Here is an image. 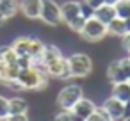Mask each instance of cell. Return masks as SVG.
<instances>
[{"mask_svg":"<svg viewBox=\"0 0 130 121\" xmlns=\"http://www.w3.org/2000/svg\"><path fill=\"white\" fill-rule=\"evenodd\" d=\"M107 36H109L107 25H105L103 22H100L98 18H94V16H91V18L86 20V25H84V29H82V32H80V38H82L84 41H89V43L102 41V39H105Z\"/></svg>","mask_w":130,"mask_h":121,"instance_id":"obj_3","label":"cell"},{"mask_svg":"<svg viewBox=\"0 0 130 121\" xmlns=\"http://www.w3.org/2000/svg\"><path fill=\"white\" fill-rule=\"evenodd\" d=\"M29 112V103L25 98H20V96H14L9 100V116L13 114H27Z\"/></svg>","mask_w":130,"mask_h":121,"instance_id":"obj_16","label":"cell"},{"mask_svg":"<svg viewBox=\"0 0 130 121\" xmlns=\"http://www.w3.org/2000/svg\"><path fill=\"white\" fill-rule=\"evenodd\" d=\"M18 4H20L22 14L25 18H29V20H39L43 0H18Z\"/></svg>","mask_w":130,"mask_h":121,"instance_id":"obj_10","label":"cell"},{"mask_svg":"<svg viewBox=\"0 0 130 121\" xmlns=\"http://www.w3.org/2000/svg\"><path fill=\"white\" fill-rule=\"evenodd\" d=\"M18 11H20L18 0H4V2H0V14L7 20H11Z\"/></svg>","mask_w":130,"mask_h":121,"instance_id":"obj_17","label":"cell"},{"mask_svg":"<svg viewBox=\"0 0 130 121\" xmlns=\"http://www.w3.org/2000/svg\"><path fill=\"white\" fill-rule=\"evenodd\" d=\"M52 121H71V112L70 110H61L59 114L54 116Z\"/></svg>","mask_w":130,"mask_h":121,"instance_id":"obj_25","label":"cell"},{"mask_svg":"<svg viewBox=\"0 0 130 121\" xmlns=\"http://www.w3.org/2000/svg\"><path fill=\"white\" fill-rule=\"evenodd\" d=\"M7 121H29V116L27 114H13V116H7Z\"/></svg>","mask_w":130,"mask_h":121,"instance_id":"obj_28","label":"cell"},{"mask_svg":"<svg viewBox=\"0 0 130 121\" xmlns=\"http://www.w3.org/2000/svg\"><path fill=\"white\" fill-rule=\"evenodd\" d=\"M9 116V98L0 94V119H6Z\"/></svg>","mask_w":130,"mask_h":121,"instance_id":"obj_23","label":"cell"},{"mask_svg":"<svg viewBox=\"0 0 130 121\" xmlns=\"http://www.w3.org/2000/svg\"><path fill=\"white\" fill-rule=\"evenodd\" d=\"M94 110H96V105H94V101L93 100H89V98H80L77 103H75V107L71 109V112L73 114H77V116H80L82 119H87L91 114H94Z\"/></svg>","mask_w":130,"mask_h":121,"instance_id":"obj_11","label":"cell"},{"mask_svg":"<svg viewBox=\"0 0 130 121\" xmlns=\"http://www.w3.org/2000/svg\"><path fill=\"white\" fill-rule=\"evenodd\" d=\"M86 20H87V18H84V16L80 14V16H77L75 20H71V22L68 23V27H70L73 32L80 34V32H82V29H84V25H86Z\"/></svg>","mask_w":130,"mask_h":121,"instance_id":"obj_22","label":"cell"},{"mask_svg":"<svg viewBox=\"0 0 130 121\" xmlns=\"http://www.w3.org/2000/svg\"><path fill=\"white\" fill-rule=\"evenodd\" d=\"M0 121H7V117H6V119H0Z\"/></svg>","mask_w":130,"mask_h":121,"instance_id":"obj_36","label":"cell"},{"mask_svg":"<svg viewBox=\"0 0 130 121\" xmlns=\"http://www.w3.org/2000/svg\"><path fill=\"white\" fill-rule=\"evenodd\" d=\"M128 82H130V78H128Z\"/></svg>","mask_w":130,"mask_h":121,"instance_id":"obj_37","label":"cell"},{"mask_svg":"<svg viewBox=\"0 0 130 121\" xmlns=\"http://www.w3.org/2000/svg\"><path fill=\"white\" fill-rule=\"evenodd\" d=\"M6 23H7V18H4L2 14H0V27H4Z\"/></svg>","mask_w":130,"mask_h":121,"instance_id":"obj_32","label":"cell"},{"mask_svg":"<svg viewBox=\"0 0 130 121\" xmlns=\"http://www.w3.org/2000/svg\"><path fill=\"white\" fill-rule=\"evenodd\" d=\"M118 0H103V4H109V6H114Z\"/></svg>","mask_w":130,"mask_h":121,"instance_id":"obj_33","label":"cell"},{"mask_svg":"<svg viewBox=\"0 0 130 121\" xmlns=\"http://www.w3.org/2000/svg\"><path fill=\"white\" fill-rule=\"evenodd\" d=\"M11 46H13V50H14V54H16L18 57H23V55L30 57V38L20 36V38H16V39L11 43Z\"/></svg>","mask_w":130,"mask_h":121,"instance_id":"obj_13","label":"cell"},{"mask_svg":"<svg viewBox=\"0 0 130 121\" xmlns=\"http://www.w3.org/2000/svg\"><path fill=\"white\" fill-rule=\"evenodd\" d=\"M70 112H71V110H70ZM71 121H86V119H82L80 116H77V114H73V112H71Z\"/></svg>","mask_w":130,"mask_h":121,"instance_id":"obj_31","label":"cell"},{"mask_svg":"<svg viewBox=\"0 0 130 121\" xmlns=\"http://www.w3.org/2000/svg\"><path fill=\"white\" fill-rule=\"evenodd\" d=\"M93 16L94 18H98L100 22H103L105 25H109L114 18H116V9H114V6H109V4H102L98 9H94V13H93Z\"/></svg>","mask_w":130,"mask_h":121,"instance_id":"obj_12","label":"cell"},{"mask_svg":"<svg viewBox=\"0 0 130 121\" xmlns=\"http://www.w3.org/2000/svg\"><path fill=\"white\" fill-rule=\"evenodd\" d=\"M7 89H11V91H23V87L20 85V82L18 80H11V82H7V85H6Z\"/></svg>","mask_w":130,"mask_h":121,"instance_id":"obj_29","label":"cell"},{"mask_svg":"<svg viewBox=\"0 0 130 121\" xmlns=\"http://www.w3.org/2000/svg\"><path fill=\"white\" fill-rule=\"evenodd\" d=\"M130 78V55L123 59H116L109 64L107 68V80L110 84H119L126 82Z\"/></svg>","mask_w":130,"mask_h":121,"instance_id":"obj_5","label":"cell"},{"mask_svg":"<svg viewBox=\"0 0 130 121\" xmlns=\"http://www.w3.org/2000/svg\"><path fill=\"white\" fill-rule=\"evenodd\" d=\"M59 57H62V52H61V48L59 46H55V45H52V43H45V48H43V54H41V62L43 64H48V62H52V61H55V59H59Z\"/></svg>","mask_w":130,"mask_h":121,"instance_id":"obj_15","label":"cell"},{"mask_svg":"<svg viewBox=\"0 0 130 121\" xmlns=\"http://www.w3.org/2000/svg\"><path fill=\"white\" fill-rule=\"evenodd\" d=\"M116 100L123 101V103H128L130 101V82H119V84H112V94Z\"/></svg>","mask_w":130,"mask_h":121,"instance_id":"obj_14","label":"cell"},{"mask_svg":"<svg viewBox=\"0 0 130 121\" xmlns=\"http://www.w3.org/2000/svg\"><path fill=\"white\" fill-rule=\"evenodd\" d=\"M86 121H105V119H103V117H102V116H100V114L94 110V114H91V116H89Z\"/></svg>","mask_w":130,"mask_h":121,"instance_id":"obj_30","label":"cell"},{"mask_svg":"<svg viewBox=\"0 0 130 121\" xmlns=\"http://www.w3.org/2000/svg\"><path fill=\"white\" fill-rule=\"evenodd\" d=\"M48 75L46 71H41L38 68H27V70H20L18 73V82L23 87V91H41L48 85Z\"/></svg>","mask_w":130,"mask_h":121,"instance_id":"obj_1","label":"cell"},{"mask_svg":"<svg viewBox=\"0 0 130 121\" xmlns=\"http://www.w3.org/2000/svg\"><path fill=\"white\" fill-rule=\"evenodd\" d=\"M43 48H45V43H43L41 39L30 38V59H32V61H39V59H41Z\"/></svg>","mask_w":130,"mask_h":121,"instance_id":"obj_21","label":"cell"},{"mask_svg":"<svg viewBox=\"0 0 130 121\" xmlns=\"http://www.w3.org/2000/svg\"><path fill=\"white\" fill-rule=\"evenodd\" d=\"M82 96H84V91H82L80 85H77V84H68V85H64V87L59 91V94H57V107H59L61 110H71V109L75 107V103H77Z\"/></svg>","mask_w":130,"mask_h":121,"instance_id":"obj_4","label":"cell"},{"mask_svg":"<svg viewBox=\"0 0 130 121\" xmlns=\"http://www.w3.org/2000/svg\"><path fill=\"white\" fill-rule=\"evenodd\" d=\"M45 70H46V75L50 78H59V80H70L71 75H70V68H68V61L66 57H59L48 64H45Z\"/></svg>","mask_w":130,"mask_h":121,"instance_id":"obj_7","label":"cell"},{"mask_svg":"<svg viewBox=\"0 0 130 121\" xmlns=\"http://www.w3.org/2000/svg\"><path fill=\"white\" fill-rule=\"evenodd\" d=\"M39 20L46 27H57V25H61L62 23V18H61V4H57L55 0H43Z\"/></svg>","mask_w":130,"mask_h":121,"instance_id":"obj_6","label":"cell"},{"mask_svg":"<svg viewBox=\"0 0 130 121\" xmlns=\"http://www.w3.org/2000/svg\"><path fill=\"white\" fill-rule=\"evenodd\" d=\"M119 39H121V46H123V48L128 52V55H130V32H126V34L121 36Z\"/></svg>","mask_w":130,"mask_h":121,"instance_id":"obj_26","label":"cell"},{"mask_svg":"<svg viewBox=\"0 0 130 121\" xmlns=\"http://www.w3.org/2000/svg\"><path fill=\"white\" fill-rule=\"evenodd\" d=\"M16 59H18V55L14 54L11 45L0 46V62H4V64L9 66V64H16Z\"/></svg>","mask_w":130,"mask_h":121,"instance_id":"obj_19","label":"cell"},{"mask_svg":"<svg viewBox=\"0 0 130 121\" xmlns=\"http://www.w3.org/2000/svg\"><path fill=\"white\" fill-rule=\"evenodd\" d=\"M114 9H116V16L121 18V20H128L130 18V2L128 0H118L114 4Z\"/></svg>","mask_w":130,"mask_h":121,"instance_id":"obj_20","label":"cell"},{"mask_svg":"<svg viewBox=\"0 0 130 121\" xmlns=\"http://www.w3.org/2000/svg\"><path fill=\"white\" fill-rule=\"evenodd\" d=\"M66 61L71 78H86L93 71V59L84 52H75L70 57H66Z\"/></svg>","mask_w":130,"mask_h":121,"instance_id":"obj_2","label":"cell"},{"mask_svg":"<svg viewBox=\"0 0 130 121\" xmlns=\"http://www.w3.org/2000/svg\"><path fill=\"white\" fill-rule=\"evenodd\" d=\"M16 64H18L20 70H27V68H32V59L27 57V55H23V57H18L16 59Z\"/></svg>","mask_w":130,"mask_h":121,"instance_id":"obj_24","label":"cell"},{"mask_svg":"<svg viewBox=\"0 0 130 121\" xmlns=\"http://www.w3.org/2000/svg\"><path fill=\"white\" fill-rule=\"evenodd\" d=\"M82 2H84L86 6H89V7L94 11V9H98V7L103 4V0H82Z\"/></svg>","mask_w":130,"mask_h":121,"instance_id":"obj_27","label":"cell"},{"mask_svg":"<svg viewBox=\"0 0 130 121\" xmlns=\"http://www.w3.org/2000/svg\"><path fill=\"white\" fill-rule=\"evenodd\" d=\"M125 23H126V32H130V18L125 20Z\"/></svg>","mask_w":130,"mask_h":121,"instance_id":"obj_34","label":"cell"},{"mask_svg":"<svg viewBox=\"0 0 130 121\" xmlns=\"http://www.w3.org/2000/svg\"><path fill=\"white\" fill-rule=\"evenodd\" d=\"M128 2H130V0H128Z\"/></svg>","mask_w":130,"mask_h":121,"instance_id":"obj_38","label":"cell"},{"mask_svg":"<svg viewBox=\"0 0 130 121\" xmlns=\"http://www.w3.org/2000/svg\"><path fill=\"white\" fill-rule=\"evenodd\" d=\"M107 32H109V36H114V38L125 36V34H126V23H125V20H121V18L116 16V18L107 25Z\"/></svg>","mask_w":130,"mask_h":121,"instance_id":"obj_18","label":"cell"},{"mask_svg":"<svg viewBox=\"0 0 130 121\" xmlns=\"http://www.w3.org/2000/svg\"><path fill=\"white\" fill-rule=\"evenodd\" d=\"M102 107L109 112V116H110L112 121H121V119L126 116V105H125L123 101L116 100L114 96L107 98V100L102 103Z\"/></svg>","mask_w":130,"mask_h":121,"instance_id":"obj_8","label":"cell"},{"mask_svg":"<svg viewBox=\"0 0 130 121\" xmlns=\"http://www.w3.org/2000/svg\"><path fill=\"white\" fill-rule=\"evenodd\" d=\"M80 9H82V2H78V0H66L64 4H61L62 23L68 25L71 20H75L77 16H80Z\"/></svg>","mask_w":130,"mask_h":121,"instance_id":"obj_9","label":"cell"},{"mask_svg":"<svg viewBox=\"0 0 130 121\" xmlns=\"http://www.w3.org/2000/svg\"><path fill=\"white\" fill-rule=\"evenodd\" d=\"M121 121H130V114H128V116H125V117H123Z\"/></svg>","mask_w":130,"mask_h":121,"instance_id":"obj_35","label":"cell"}]
</instances>
